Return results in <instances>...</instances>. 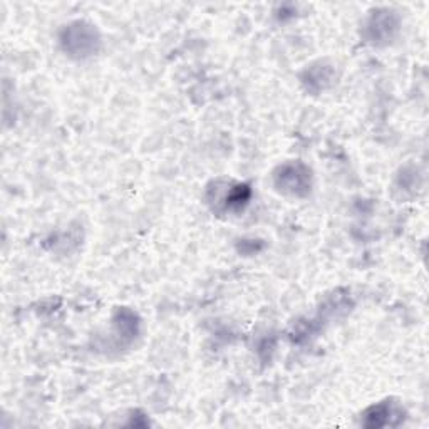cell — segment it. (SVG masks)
Segmentation results:
<instances>
[{
  "mask_svg": "<svg viewBox=\"0 0 429 429\" xmlns=\"http://www.w3.org/2000/svg\"><path fill=\"white\" fill-rule=\"evenodd\" d=\"M394 409L388 404H377L373 406L370 409H367V412L364 415V421L362 424L369 428H382V426H393V416Z\"/></svg>",
  "mask_w": 429,
  "mask_h": 429,
  "instance_id": "1",
  "label": "cell"
}]
</instances>
